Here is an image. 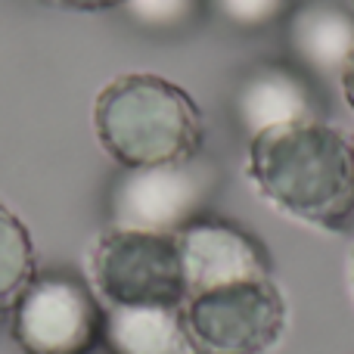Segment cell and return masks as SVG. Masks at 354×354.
Segmentation results:
<instances>
[{"label":"cell","mask_w":354,"mask_h":354,"mask_svg":"<svg viewBox=\"0 0 354 354\" xmlns=\"http://www.w3.org/2000/svg\"><path fill=\"white\" fill-rule=\"evenodd\" d=\"M199 0H128L124 10L147 28H174L193 19Z\"/></svg>","instance_id":"12"},{"label":"cell","mask_w":354,"mask_h":354,"mask_svg":"<svg viewBox=\"0 0 354 354\" xmlns=\"http://www.w3.org/2000/svg\"><path fill=\"white\" fill-rule=\"evenodd\" d=\"M212 3L236 28H264L286 12L289 0H212Z\"/></svg>","instance_id":"13"},{"label":"cell","mask_w":354,"mask_h":354,"mask_svg":"<svg viewBox=\"0 0 354 354\" xmlns=\"http://www.w3.org/2000/svg\"><path fill=\"white\" fill-rule=\"evenodd\" d=\"M249 177L289 218L320 230L354 224V149L333 124L299 122L249 140Z\"/></svg>","instance_id":"1"},{"label":"cell","mask_w":354,"mask_h":354,"mask_svg":"<svg viewBox=\"0 0 354 354\" xmlns=\"http://www.w3.org/2000/svg\"><path fill=\"white\" fill-rule=\"evenodd\" d=\"M103 308V345L109 354H193L180 308Z\"/></svg>","instance_id":"10"},{"label":"cell","mask_w":354,"mask_h":354,"mask_svg":"<svg viewBox=\"0 0 354 354\" xmlns=\"http://www.w3.org/2000/svg\"><path fill=\"white\" fill-rule=\"evenodd\" d=\"M93 289L115 308H180L187 299L177 239L112 227L91 252Z\"/></svg>","instance_id":"4"},{"label":"cell","mask_w":354,"mask_h":354,"mask_svg":"<svg viewBox=\"0 0 354 354\" xmlns=\"http://www.w3.org/2000/svg\"><path fill=\"white\" fill-rule=\"evenodd\" d=\"M37 255L25 221L0 202V311L12 308L22 289L35 280Z\"/></svg>","instance_id":"11"},{"label":"cell","mask_w":354,"mask_h":354,"mask_svg":"<svg viewBox=\"0 0 354 354\" xmlns=\"http://www.w3.org/2000/svg\"><path fill=\"white\" fill-rule=\"evenodd\" d=\"M10 311L12 339L25 354H91L103 345L106 308L72 274H35Z\"/></svg>","instance_id":"5"},{"label":"cell","mask_w":354,"mask_h":354,"mask_svg":"<svg viewBox=\"0 0 354 354\" xmlns=\"http://www.w3.org/2000/svg\"><path fill=\"white\" fill-rule=\"evenodd\" d=\"M233 112L249 140L270 128H286V124L317 118L311 84L295 68L277 66V62L252 68L239 81L233 93Z\"/></svg>","instance_id":"8"},{"label":"cell","mask_w":354,"mask_h":354,"mask_svg":"<svg viewBox=\"0 0 354 354\" xmlns=\"http://www.w3.org/2000/svg\"><path fill=\"white\" fill-rule=\"evenodd\" d=\"M93 131L106 156L124 171L189 162L205 140L196 100L153 72L112 78L93 103Z\"/></svg>","instance_id":"2"},{"label":"cell","mask_w":354,"mask_h":354,"mask_svg":"<svg viewBox=\"0 0 354 354\" xmlns=\"http://www.w3.org/2000/svg\"><path fill=\"white\" fill-rule=\"evenodd\" d=\"M212 187V168L196 159L122 171L109 196L112 227L174 236L189 221L205 214Z\"/></svg>","instance_id":"6"},{"label":"cell","mask_w":354,"mask_h":354,"mask_svg":"<svg viewBox=\"0 0 354 354\" xmlns=\"http://www.w3.org/2000/svg\"><path fill=\"white\" fill-rule=\"evenodd\" d=\"M351 149H354V137H351Z\"/></svg>","instance_id":"17"},{"label":"cell","mask_w":354,"mask_h":354,"mask_svg":"<svg viewBox=\"0 0 354 354\" xmlns=\"http://www.w3.org/2000/svg\"><path fill=\"white\" fill-rule=\"evenodd\" d=\"M193 354H268L286 333V299L270 277L202 289L180 305Z\"/></svg>","instance_id":"3"},{"label":"cell","mask_w":354,"mask_h":354,"mask_svg":"<svg viewBox=\"0 0 354 354\" xmlns=\"http://www.w3.org/2000/svg\"><path fill=\"white\" fill-rule=\"evenodd\" d=\"M59 6H68V10H84V12H97V10H115V6H124L128 0H53Z\"/></svg>","instance_id":"14"},{"label":"cell","mask_w":354,"mask_h":354,"mask_svg":"<svg viewBox=\"0 0 354 354\" xmlns=\"http://www.w3.org/2000/svg\"><path fill=\"white\" fill-rule=\"evenodd\" d=\"M339 81H342V93H345V100H348V106H351V112H354V53H351V59L345 62Z\"/></svg>","instance_id":"15"},{"label":"cell","mask_w":354,"mask_h":354,"mask_svg":"<svg viewBox=\"0 0 354 354\" xmlns=\"http://www.w3.org/2000/svg\"><path fill=\"white\" fill-rule=\"evenodd\" d=\"M174 239L180 252L187 295L224 286V283L270 277L261 243L233 221L202 214L189 221L180 233H174Z\"/></svg>","instance_id":"7"},{"label":"cell","mask_w":354,"mask_h":354,"mask_svg":"<svg viewBox=\"0 0 354 354\" xmlns=\"http://www.w3.org/2000/svg\"><path fill=\"white\" fill-rule=\"evenodd\" d=\"M289 47L317 75H342L354 53V12L330 0H308L289 16Z\"/></svg>","instance_id":"9"},{"label":"cell","mask_w":354,"mask_h":354,"mask_svg":"<svg viewBox=\"0 0 354 354\" xmlns=\"http://www.w3.org/2000/svg\"><path fill=\"white\" fill-rule=\"evenodd\" d=\"M351 286H354V258H351Z\"/></svg>","instance_id":"16"}]
</instances>
